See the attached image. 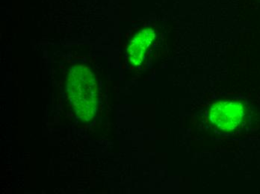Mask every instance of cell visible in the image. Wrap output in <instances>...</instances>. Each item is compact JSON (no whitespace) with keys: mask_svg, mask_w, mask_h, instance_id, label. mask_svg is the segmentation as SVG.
Returning a JSON list of instances; mask_svg holds the SVG:
<instances>
[{"mask_svg":"<svg viewBox=\"0 0 260 194\" xmlns=\"http://www.w3.org/2000/svg\"><path fill=\"white\" fill-rule=\"evenodd\" d=\"M153 37L154 33L153 30L144 29L132 42L129 47V56H131V61H134L135 64H139L142 61L146 47H148Z\"/></svg>","mask_w":260,"mask_h":194,"instance_id":"obj_2","label":"cell"},{"mask_svg":"<svg viewBox=\"0 0 260 194\" xmlns=\"http://www.w3.org/2000/svg\"><path fill=\"white\" fill-rule=\"evenodd\" d=\"M243 116L242 105L235 102H221L214 105L211 109V121L221 129H234L240 124Z\"/></svg>","mask_w":260,"mask_h":194,"instance_id":"obj_1","label":"cell"}]
</instances>
